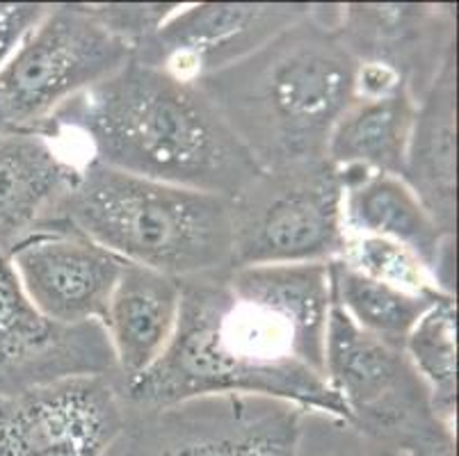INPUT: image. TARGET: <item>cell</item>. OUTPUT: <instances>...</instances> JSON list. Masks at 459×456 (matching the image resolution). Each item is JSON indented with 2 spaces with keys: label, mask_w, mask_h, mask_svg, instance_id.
I'll return each instance as SVG.
<instances>
[{
  "label": "cell",
  "mask_w": 459,
  "mask_h": 456,
  "mask_svg": "<svg viewBox=\"0 0 459 456\" xmlns=\"http://www.w3.org/2000/svg\"><path fill=\"white\" fill-rule=\"evenodd\" d=\"M277 400L350 425L325 379V333L299 324L243 267L181 281V311L162 357L124 388L135 411L202 397Z\"/></svg>",
  "instance_id": "1"
},
{
  "label": "cell",
  "mask_w": 459,
  "mask_h": 456,
  "mask_svg": "<svg viewBox=\"0 0 459 456\" xmlns=\"http://www.w3.org/2000/svg\"><path fill=\"white\" fill-rule=\"evenodd\" d=\"M39 133L76 135L85 162L227 199L263 174L202 87L137 60L71 99Z\"/></svg>",
  "instance_id": "2"
},
{
  "label": "cell",
  "mask_w": 459,
  "mask_h": 456,
  "mask_svg": "<svg viewBox=\"0 0 459 456\" xmlns=\"http://www.w3.org/2000/svg\"><path fill=\"white\" fill-rule=\"evenodd\" d=\"M338 7L313 5L252 57L195 82L263 171L327 162L329 135L354 100L357 81Z\"/></svg>",
  "instance_id": "3"
},
{
  "label": "cell",
  "mask_w": 459,
  "mask_h": 456,
  "mask_svg": "<svg viewBox=\"0 0 459 456\" xmlns=\"http://www.w3.org/2000/svg\"><path fill=\"white\" fill-rule=\"evenodd\" d=\"M60 219L133 265L178 281L231 270V199L87 160Z\"/></svg>",
  "instance_id": "4"
},
{
  "label": "cell",
  "mask_w": 459,
  "mask_h": 456,
  "mask_svg": "<svg viewBox=\"0 0 459 456\" xmlns=\"http://www.w3.org/2000/svg\"><path fill=\"white\" fill-rule=\"evenodd\" d=\"M133 60L87 3L48 5L0 69V131L39 133L57 110Z\"/></svg>",
  "instance_id": "5"
},
{
  "label": "cell",
  "mask_w": 459,
  "mask_h": 456,
  "mask_svg": "<svg viewBox=\"0 0 459 456\" xmlns=\"http://www.w3.org/2000/svg\"><path fill=\"white\" fill-rule=\"evenodd\" d=\"M341 199L343 185L329 162L263 171L231 199V270L336 261L345 240Z\"/></svg>",
  "instance_id": "6"
},
{
  "label": "cell",
  "mask_w": 459,
  "mask_h": 456,
  "mask_svg": "<svg viewBox=\"0 0 459 456\" xmlns=\"http://www.w3.org/2000/svg\"><path fill=\"white\" fill-rule=\"evenodd\" d=\"M304 416L286 401L243 395L128 409L122 456H298Z\"/></svg>",
  "instance_id": "7"
},
{
  "label": "cell",
  "mask_w": 459,
  "mask_h": 456,
  "mask_svg": "<svg viewBox=\"0 0 459 456\" xmlns=\"http://www.w3.org/2000/svg\"><path fill=\"white\" fill-rule=\"evenodd\" d=\"M325 379L348 409L350 425L384 447H398L409 434L439 420L404 351L359 329L333 301L325 333Z\"/></svg>",
  "instance_id": "8"
},
{
  "label": "cell",
  "mask_w": 459,
  "mask_h": 456,
  "mask_svg": "<svg viewBox=\"0 0 459 456\" xmlns=\"http://www.w3.org/2000/svg\"><path fill=\"white\" fill-rule=\"evenodd\" d=\"M126 422L115 374L66 376L0 392V456H106Z\"/></svg>",
  "instance_id": "9"
},
{
  "label": "cell",
  "mask_w": 459,
  "mask_h": 456,
  "mask_svg": "<svg viewBox=\"0 0 459 456\" xmlns=\"http://www.w3.org/2000/svg\"><path fill=\"white\" fill-rule=\"evenodd\" d=\"M311 10L307 3L181 5L137 46L133 60L177 81L199 82L252 57Z\"/></svg>",
  "instance_id": "10"
},
{
  "label": "cell",
  "mask_w": 459,
  "mask_h": 456,
  "mask_svg": "<svg viewBox=\"0 0 459 456\" xmlns=\"http://www.w3.org/2000/svg\"><path fill=\"white\" fill-rule=\"evenodd\" d=\"M82 374L117 376L103 324L65 326L41 315L0 254V392Z\"/></svg>",
  "instance_id": "11"
},
{
  "label": "cell",
  "mask_w": 459,
  "mask_h": 456,
  "mask_svg": "<svg viewBox=\"0 0 459 456\" xmlns=\"http://www.w3.org/2000/svg\"><path fill=\"white\" fill-rule=\"evenodd\" d=\"M10 261L41 315L65 326L103 324L126 265L65 219L21 242Z\"/></svg>",
  "instance_id": "12"
},
{
  "label": "cell",
  "mask_w": 459,
  "mask_h": 456,
  "mask_svg": "<svg viewBox=\"0 0 459 456\" xmlns=\"http://www.w3.org/2000/svg\"><path fill=\"white\" fill-rule=\"evenodd\" d=\"M338 32L359 62H382L423 96L455 50V12L444 5H341Z\"/></svg>",
  "instance_id": "13"
},
{
  "label": "cell",
  "mask_w": 459,
  "mask_h": 456,
  "mask_svg": "<svg viewBox=\"0 0 459 456\" xmlns=\"http://www.w3.org/2000/svg\"><path fill=\"white\" fill-rule=\"evenodd\" d=\"M81 162L53 137L0 131V254L12 251L60 219Z\"/></svg>",
  "instance_id": "14"
},
{
  "label": "cell",
  "mask_w": 459,
  "mask_h": 456,
  "mask_svg": "<svg viewBox=\"0 0 459 456\" xmlns=\"http://www.w3.org/2000/svg\"><path fill=\"white\" fill-rule=\"evenodd\" d=\"M343 231L398 242L423 261L441 290L455 295V237L446 236L400 176L338 171Z\"/></svg>",
  "instance_id": "15"
},
{
  "label": "cell",
  "mask_w": 459,
  "mask_h": 456,
  "mask_svg": "<svg viewBox=\"0 0 459 456\" xmlns=\"http://www.w3.org/2000/svg\"><path fill=\"white\" fill-rule=\"evenodd\" d=\"M409 190L446 236L457 228V53H448L441 69L419 99L407 142L403 174Z\"/></svg>",
  "instance_id": "16"
},
{
  "label": "cell",
  "mask_w": 459,
  "mask_h": 456,
  "mask_svg": "<svg viewBox=\"0 0 459 456\" xmlns=\"http://www.w3.org/2000/svg\"><path fill=\"white\" fill-rule=\"evenodd\" d=\"M178 311V279L133 262L124 265L103 320L122 391L162 357L177 329Z\"/></svg>",
  "instance_id": "17"
},
{
  "label": "cell",
  "mask_w": 459,
  "mask_h": 456,
  "mask_svg": "<svg viewBox=\"0 0 459 456\" xmlns=\"http://www.w3.org/2000/svg\"><path fill=\"white\" fill-rule=\"evenodd\" d=\"M416 108L409 87L377 99L354 96L329 135L327 162L336 171L400 176Z\"/></svg>",
  "instance_id": "18"
},
{
  "label": "cell",
  "mask_w": 459,
  "mask_h": 456,
  "mask_svg": "<svg viewBox=\"0 0 459 456\" xmlns=\"http://www.w3.org/2000/svg\"><path fill=\"white\" fill-rule=\"evenodd\" d=\"M332 301L366 333L391 347L403 349L416 322L444 297L455 295H411L394 286L359 274L341 261L329 262Z\"/></svg>",
  "instance_id": "19"
},
{
  "label": "cell",
  "mask_w": 459,
  "mask_h": 456,
  "mask_svg": "<svg viewBox=\"0 0 459 456\" xmlns=\"http://www.w3.org/2000/svg\"><path fill=\"white\" fill-rule=\"evenodd\" d=\"M425 386L432 411L446 425L457 417V299L444 297L420 317L403 345Z\"/></svg>",
  "instance_id": "20"
},
{
  "label": "cell",
  "mask_w": 459,
  "mask_h": 456,
  "mask_svg": "<svg viewBox=\"0 0 459 456\" xmlns=\"http://www.w3.org/2000/svg\"><path fill=\"white\" fill-rule=\"evenodd\" d=\"M336 261L345 262L368 279L411 292V295H448L446 290H441L432 271L423 265L416 254H411L407 246L384 240V237L345 233L343 249Z\"/></svg>",
  "instance_id": "21"
},
{
  "label": "cell",
  "mask_w": 459,
  "mask_h": 456,
  "mask_svg": "<svg viewBox=\"0 0 459 456\" xmlns=\"http://www.w3.org/2000/svg\"><path fill=\"white\" fill-rule=\"evenodd\" d=\"M87 7L99 23L126 41L135 53L137 46L147 41L181 5L178 3H108V5Z\"/></svg>",
  "instance_id": "22"
},
{
  "label": "cell",
  "mask_w": 459,
  "mask_h": 456,
  "mask_svg": "<svg viewBox=\"0 0 459 456\" xmlns=\"http://www.w3.org/2000/svg\"><path fill=\"white\" fill-rule=\"evenodd\" d=\"M46 10L48 5L41 3H0V69L23 37L39 23Z\"/></svg>",
  "instance_id": "23"
},
{
  "label": "cell",
  "mask_w": 459,
  "mask_h": 456,
  "mask_svg": "<svg viewBox=\"0 0 459 456\" xmlns=\"http://www.w3.org/2000/svg\"><path fill=\"white\" fill-rule=\"evenodd\" d=\"M395 450L407 456H457L455 447V426L437 420L419 432L409 434Z\"/></svg>",
  "instance_id": "24"
}]
</instances>
